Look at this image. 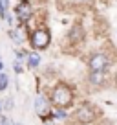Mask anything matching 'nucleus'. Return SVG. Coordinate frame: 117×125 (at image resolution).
Listing matches in <instances>:
<instances>
[{
    "label": "nucleus",
    "mask_w": 117,
    "mask_h": 125,
    "mask_svg": "<svg viewBox=\"0 0 117 125\" xmlns=\"http://www.w3.org/2000/svg\"><path fill=\"white\" fill-rule=\"evenodd\" d=\"M2 110H4V109H2V101H0V112H2Z\"/></svg>",
    "instance_id": "6ab92c4d"
},
{
    "label": "nucleus",
    "mask_w": 117,
    "mask_h": 125,
    "mask_svg": "<svg viewBox=\"0 0 117 125\" xmlns=\"http://www.w3.org/2000/svg\"><path fill=\"white\" fill-rule=\"evenodd\" d=\"M73 120L77 121V123H81V125H92V123H95V121L99 120V110L95 109L92 103L84 101L75 109Z\"/></svg>",
    "instance_id": "f03ea898"
},
{
    "label": "nucleus",
    "mask_w": 117,
    "mask_h": 125,
    "mask_svg": "<svg viewBox=\"0 0 117 125\" xmlns=\"http://www.w3.org/2000/svg\"><path fill=\"white\" fill-rule=\"evenodd\" d=\"M48 118L58 120V121H66L68 118H70V114H68V109H57V107H53V109H51V114Z\"/></svg>",
    "instance_id": "1a4fd4ad"
},
{
    "label": "nucleus",
    "mask_w": 117,
    "mask_h": 125,
    "mask_svg": "<svg viewBox=\"0 0 117 125\" xmlns=\"http://www.w3.org/2000/svg\"><path fill=\"white\" fill-rule=\"evenodd\" d=\"M26 66L29 68V70H37V68L40 66V55H39V52H29V53H27Z\"/></svg>",
    "instance_id": "6e6552de"
},
{
    "label": "nucleus",
    "mask_w": 117,
    "mask_h": 125,
    "mask_svg": "<svg viewBox=\"0 0 117 125\" xmlns=\"http://www.w3.org/2000/svg\"><path fill=\"white\" fill-rule=\"evenodd\" d=\"M0 125H15V120H11L8 116H0Z\"/></svg>",
    "instance_id": "dca6fc26"
},
{
    "label": "nucleus",
    "mask_w": 117,
    "mask_h": 125,
    "mask_svg": "<svg viewBox=\"0 0 117 125\" xmlns=\"http://www.w3.org/2000/svg\"><path fill=\"white\" fill-rule=\"evenodd\" d=\"M42 125H55V120H51V118H44Z\"/></svg>",
    "instance_id": "f3484780"
},
{
    "label": "nucleus",
    "mask_w": 117,
    "mask_h": 125,
    "mask_svg": "<svg viewBox=\"0 0 117 125\" xmlns=\"http://www.w3.org/2000/svg\"><path fill=\"white\" fill-rule=\"evenodd\" d=\"M33 107H35V112L40 116V120L48 118L51 114V109H53V105H51V101H50V96H46V94H42V92L35 96Z\"/></svg>",
    "instance_id": "39448f33"
},
{
    "label": "nucleus",
    "mask_w": 117,
    "mask_h": 125,
    "mask_svg": "<svg viewBox=\"0 0 117 125\" xmlns=\"http://www.w3.org/2000/svg\"><path fill=\"white\" fill-rule=\"evenodd\" d=\"M79 2H90V0H79Z\"/></svg>",
    "instance_id": "412c9836"
},
{
    "label": "nucleus",
    "mask_w": 117,
    "mask_h": 125,
    "mask_svg": "<svg viewBox=\"0 0 117 125\" xmlns=\"http://www.w3.org/2000/svg\"><path fill=\"white\" fill-rule=\"evenodd\" d=\"M2 109L6 110V112H11L13 109H15V99L9 96V98H6L4 101H2Z\"/></svg>",
    "instance_id": "ddd939ff"
},
{
    "label": "nucleus",
    "mask_w": 117,
    "mask_h": 125,
    "mask_svg": "<svg viewBox=\"0 0 117 125\" xmlns=\"http://www.w3.org/2000/svg\"><path fill=\"white\" fill-rule=\"evenodd\" d=\"M51 44V33L48 28H35V30L29 33V46L33 48V52H40L46 50Z\"/></svg>",
    "instance_id": "7ed1b4c3"
},
{
    "label": "nucleus",
    "mask_w": 117,
    "mask_h": 125,
    "mask_svg": "<svg viewBox=\"0 0 117 125\" xmlns=\"http://www.w3.org/2000/svg\"><path fill=\"white\" fill-rule=\"evenodd\" d=\"M9 37H11L13 42L18 44V46L24 42V37H22V33H20V30H9Z\"/></svg>",
    "instance_id": "9b49d317"
},
{
    "label": "nucleus",
    "mask_w": 117,
    "mask_h": 125,
    "mask_svg": "<svg viewBox=\"0 0 117 125\" xmlns=\"http://www.w3.org/2000/svg\"><path fill=\"white\" fill-rule=\"evenodd\" d=\"M82 39H84V30H82L81 26L71 28V31H70V41L71 42H81Z\"/></svg>",
    "instance_id": "9d476101"
},
{
    "label": "nucleus",
    "mask_w": 117,
    "mask_h": 125,
    "mask_svg": "<svg viewBox=\"0 0 117 125\" xmlns=\"http://www.w3.org/2000/svg\"><path fill=\"white\" fill-rule=\"evenodd\" d=\"M9 88V75L6 72H0V92Z\"/></svg>",
    "instance_id": "f8f14e48"
},
{
    "label": "nucleus",
    "mask_w": 117,
    "mask_h": 125,
    "mask_svg": "<svg viewBox=\"0 0 117 125\" xmlns=\"http://www.w3.org/2000/svg\"><path fill=\"white\" fill-rule=\"evenodd\" d=\"M27 53H29V52H26V50H20V48H17V50H15V57H17V61H20V62H26Z\"/></svg>",
    "instance_id": "4468645a"
},
{
    "label": "nucleus",
    "mask_w": 117,
    "mask_h": 125,
    "mask_svg": "<svg viewBox=\"0 0 117 125\" xmlns=\"http://www.w3.org/2000/svg\"><path fill=\"white\" fill-rule=\"evenodd\" d=\"M4 68H6V66H4V62L0 61V72H4Z\"/></svg>",
    "instance_id": "a211bd4d"
},
{
    "label": "nucleus",
    "mask_w": 117,
    "mask_h": 125,
    "mask_svg": "<svg viewBox=\"0 0 117 125\" xmlns=\"http://www.w3.org/2000/svg\"><path fill=\"white\" fill-rule=\"evenodd\" d=\"M15 125H22V123H20V121H15Z\"/></svg>",
    "instance_id": "aec40b11"
},
{
    "label": "nucleus",
    "mask_w": 117,
    "mask_h": 125,
    "mask_svg": "<svg viewBox=\"0 0 117 125\" xmlns=\"http://www.w3.org/2000/svg\"><path fill=\"white\" fill-rule=\"evenodd\" d=\"M50 101L57 109H70L75 103V90L68 83H57L50 90Z\"/></svg>",
    "instance_id": "f257e3e1"
},
{
    "label": "nucleus",
    "mask_w": 117,
    "mask_h": 125,
    "mask_svg": "<svg viewBox=\"0 0 117 125\" xmlns=\"http://www.w3.org/2000/svg\"><path fill=\"white\" fill-rule=\"evenodd\" d=\"M106 72H90L88 75V83L90 85H95V86H102L106 83Z\"/></svg>",
    "instance_id": "0eeeda50"
},
{
    "label": "nucleus",
    "mask_w": 117,
    "mask_h": 125,
    "mask_svg": "<svg viewBox=\"0 0 117 125\" xmlns=\"http://www.w3.org/2000/svg\"><path fill=\"white\" fill-rule=\"evenodd\" d=\"M112 64V59L104 52H95L88 57V68L90 72H106Z\"/></svg>",
    "instance_id": "20e7f679"
},
{
    "label": "nucleus",
    "mask_w": 117,
    "mask_h": 125,
    "mask_svg": "<svg viewBox=\"0 0 117 125\" xmlns=\"http://www.w3.org/2000/svg\"><path fill=\"white\" fill-rule=\"evenodd\" d=\"M15 17H17L18 22L26 24L27 20L33 17V6H31V2H29V0H20L18 4H17V8H15Z\"/></svg>",
    "instance_id": "423d86ee"
},
{
    "label": "nucleus",
    "mask_w": 117,
    "mask_h": 125,
    "mask_svg": "<svg viewBox=\"0 0 117 125\" xmlns=\"http://www.w3.org/2000/svg\"><path fill=\"white\" fill-rule=\"evenodd\" d=\"M13 70H15V74H22V72H24V66H22V62H20V61H17V59H15V61H13Z\"/></svg>",
    "instance_id": "2eb2a0df"
}]
</instances>
